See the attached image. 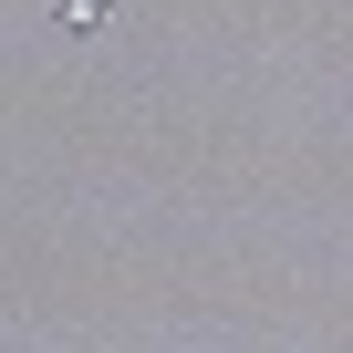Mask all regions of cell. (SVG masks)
I'll return each mask as SVG.
<instances>
[{
	"instance_id": "obj_1",
	"label": "cell",
	"mask_w": 353,
	"mask_h": 353,
	"mask_svg": "<svg viewBox=\"0 0 353 353\" xmlns=\"http://www.w3.org/2000/svg\"><path fill=\"white\" fill-rule=\"evenodd\" d=\"M63 21H73V32H94V21H104V0H63Z\"/></svg>"
}]
</instances>
